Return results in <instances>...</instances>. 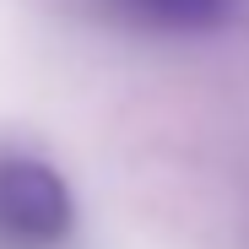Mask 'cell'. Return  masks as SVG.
I'll return each mask as SVG.
<instances>
[{
	"label": "cell",
	"instance_id": "6da1fadb",
	"mask_svg": "<svg viewBox=\"0 0 249 249\" xmlns=\"http://www.w3.org/2000/svg\"><path fill=\"white\" fill-rule=\"evenodd\" d=\"M76 222L65 179L38 157H0V249H54Z\"/></svg>",
	"mask_w": 249,
	"mask_h": 249
},
{
	"label": "cell",
	"instance_id": "7a4b0ae2",
	"mask_svg": "<svg viewBox=\"0 0 249 249\" xmlns=\"http://www.w3.org/2000/svg\"><path fill=\"white\" fill-rule=\"evenodd\" d=\"M98 11L152 38H206L238 17V0H98Z\"/></svg>",
	"mask_w": 249,
	"mask_h": 249
}]
</instances>
